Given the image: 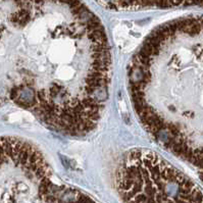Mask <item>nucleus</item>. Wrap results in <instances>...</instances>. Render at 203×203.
<instances>
[{
  "label": "nucleus",
  "instance_id": "f03ea898",
  "mask_svg": "<svg viewBox=\"0 0 203 203\" xmlns=\"http://www.w3.org/2000/svg\"><path fill=\"white\" fill-rule=\"evenodd\" d=\"M115 187L124 203H202L197 184L147 149L125 155L116 169Z\"/></svg>",
  "mask_w": 203,
  "mask_h": 203
},
{
  "label": "nucleus",
  "instance_id": "f257e3e1",
  "mask_svg": "<svg viewBox=\"0 0 203 203\" xmlns=\"http://www.w3.org/2000/svg\"><path fill=\"white\" fill-rule=\"evenodd\" d=\"M133 106L164 149L202 167V17L171 20L152 31L129 66Z\"/></svg>",
  "mask_w": 203,
  "mask_h": 203
}]
</instances>
